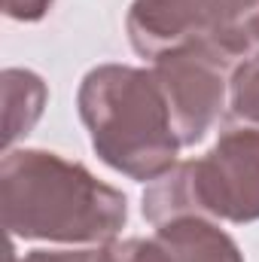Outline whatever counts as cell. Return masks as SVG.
Masks as SVG:
<instances>
[{
	"label": "cell",
	"mask_w": 259,
	"mask_h": 262,
	"mask_svg": "<svg viewBox=\"0 0 259 262\" xmlns=\"http://www.w3.org/2000/svg\"><path fill=\"white\" fill-rule=\"evenodd\" d=\"M0 210L12 238L67 247L116 241L128 223V198L85 165L49 149H6Z\"/></svg>",
	"instance_id": "cell-1"
},
{
	"label": "cell",
	"mask_w": 259,
	"mask_h": 262,
	"mask_svg": "<svg viewBox=\"0 0 259 262\" xmlns=\"http://www.w3.org/2000/svg\"><path fill=\"white\" fill-rule=\"evenodd\" d=\"M76 110L92 149L116 174L149 183L177 165L183 146L153 70L128 64L92 67L76 89Z\"/></svg>",
	"instance_id": "cell-2"
},
{
	"label": "cell",
	"mask_w": 259,
	"mask_h": 262,
	"mask_svg": "<svg viewBox=\"0 0 259 262\" xmlns=\"http://www.w3.org/2000/svg\"><path fill=\"white\" fill-rule=\"evenodd\" d=\"M143 216L153 229L180 220L207 216L217 223L259 220V128L238 125L189 162H177L143 189Z\"/></svg>",
	"instance_id": "cell-3"
},
{
	"label": "cell",
	"mask_w": 259,
	"mask_h": 262,
	"mask_svg": "<svg viewBox=\"0 0 259 262\" xmlns=\"http://www.w3.org/2000/svg\"><path fill=\"white\" fill-rule=\"evenodd\" d=\"M125 31L131 49L149 61L204 43L238 64L259 46V0H134Z\"/></svg>",
	"instance_id": "cell-4"
},
{
	"label": "cell",
	"mask_w": 259,
	"mask_h": 262,
	"mask_svg": "<svg viewBox=\"0 0 259 262\" xmlns=\"http://www.w3.org/2000/svg\"><path fill=\"white\" fill-rule=\"evenodd\" d=\"M153 76L165 95L180 146H195L229 107V79L235 61L204 43L177 46L153 58Z\"/></svg>",
	"instance_id": "cell-5"
},
{
	"label": "cell",
	"mask_w": 259,
	"mask_h": 262,
	"mask_svg": "<svg viewBox=\"0 0 259 262\" xmlns=\"http://www.w3.org/2000/svg\"><path fill=\"white\" fill-rule=\"evenodd\" d=\"M165 250L168 262H244L241 247L217 220L180 216L156 229L153 235Z\"/></svg>",
	"instance_id": "cell-6"
},
{
	"label": "cell",
	"mask_w": 259,
	"mask_h": 262,
	"mask_svg": "<svg viewBox=\"0 0 259 262\" xmlns=\"http://www.w3.org/2000/svg\"><path fill=\"white\" fill-rule=\"evenodd\" d=\"M49 101L46 82L34 70L6 67L3 70V143L12 149V143L40 122L43 107Z\"/></svg>",
	"instance_id": "cell-7"
},
{
	"label": "cell",
	"mask_w": 259,
	"mask_h": 262,
	"mask_svg": "<svg viewBox=\"0 0 259 262\" xmlns=\"http://www.w3.org/2000/svg\"><path fill=\"white\" fill-rule=\"evenodd\" d=\"M229 113L235 122L259 128V52L235 64L229 79Z\"/></svg>",
	"instance_id": "cell-8"
},
{
	"label": "cell",
	"mask_w": 259,
	"mask_h": 262,
	"mask_svg": "<svg viewBox=\"0 0 259 262\" xmlns=\"http://www.w3.org/2000/svg\"><path fill=\"white\" fill-rule=\"evenodd\" d=\"M101 262H168L156 238H125L101 244Z\"/></svg>",
	"instance_id": "cell-9"
},
{
	"label": "cell",
	"mask_w": 259,
	"mask_h": 262,
	"mask_svg": "<svg viewBox=\"0 0 259 262\" xmlns=\"http://www.w3.org/2000/svg\"><path fill=\"white\" fill-rule=\"evenodd\" d=\"M12 262H101V244L79 250H31L25 256H12Z\"/></svg>",
	"instance_id": "cell-10"
},
{
	"label": "cell",
	"mask_w": 259,
	"mask_h": 262,
	"mask_svg": "<svg viewBox=\"0 0 259 262\" xmlns=\"http://www.w3.org/2000/svg\"><path fill=\"white\" fill-rule=\"evenodd\" d=\"M55 0H3V12L12 21H40Z\"/></svg>",
	"instance_id": "cell-11"
}]
</instances>
